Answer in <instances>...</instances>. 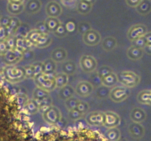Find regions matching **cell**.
Instances as JSON below:
<instances>
[{
  "label": "cell",
  "mask_w": 151,
  "mask_h": 141,
  "mask_svg": "<svg viewBox=\"0 0 151 141\" xmlns=\"http://www.w3.org/2000/svg\"><path fill=\"white\" fill-rule=\"evenodd\" d=\"M32 141H109L101 134L88 129L72 130L53 129L39 134Z\"/></svg>",
  "instance_id": "6da1fadb"
},
{
  "label": "cell",
  "mask_w": 151,
  "mask_h": 141,
  "mask_svg": "<svg viewBox=\"0 0 151 141\" xmlns=\"http://www.w3.org/2000/svg\"><path fill=\"white\" fill-rule=\"evenodd\" d=\"M54 78H55L54 73H50V74L42 73L35 76L34 80L37 87H40L41 89L49 92L53 90L56 87Z\"/></svg>",
  "instance_id": "7a4b0ae2"
},
{
  "label": "cell",
  "mask_w": 151,
  "mask_h": 141,
  "mask_svg": "<svg viewBox=\"0 0 151 141\" xmlns=\"http://www.w3.org/2000/svg\"><path fill=\"white\" fill-rule=\"evenodd\" d=\"M116 76L118 81L127 88L136 86L140 81L139 75L132 71H122L118 73Z\"/></svg>",
  "instance_id": "3957f363"
},
{
  "label": "cell",
  "mask_w": 151,
  "mask_h": 141,
  "mask_svg": "<svg viewBox=\"0 0 151 141\" xmlns=\"http://www.w3.org/2000/svg\"><path fill=\"white\" fill-rule=\"evenodd\" d=\"M5 75L7 79L11 82H19L25 78L24 68L9 67L5 70Z\"/></svg>",
  "instance_id": "277c9868"
},
{
  "label": "cell",
  "mask_w": 151,
  "mask_h": 141,
  "mask_svg": "<svg viewBox=\"0 0 151 141\" xmlns=\"http://www.w3.org/2000/svg\"><path fill=\"white\" fill-rule=\"evenodd\" d=\"M129 89L126 87L118 86L113 88L109 93L110 98L115 102H120L124 100L127 96H129Z\"/></svg>",
  "instance_id": "5b68a950"
},
{
  "label": "cell",
  "mask_w": 151,
  "mask_h": 141,
  "mask_svg": "<svg viewBox=\"0 0 151 141\" xmlns=\"http://www.w3.org/2000/svg\"><path fill=\"white\" fill-rule=\"evenodd\" d=\"M80 66L85 72H92L97 68L96 60L89 55H83L80 58Z\"/></svg>",
  "instance_id": "8992f818"
},
{
  "label": "cell",
  "mask_w": 151,
  "mask_h": 141,
  "mask_svg": "<svg viewBox=\"0 0 151 141\" xmlns=\"http://www.w3.org/2000/svg\"><path fill=\"white\" fill-rule=\"evenodd\" d=\"M146 32H147V28L144 24H134L132 27H131V28L128 30L127 38L131 41H133L137 38L145 35Z\"/></svg>",
  "instance_id": "52a82bcc"
},
{
  "label": "cell",
  "mask_w": 151,
  "mask_h": 141,
  "mask_svg": "<svg viewBox=\"0 0 151 141\" xmlns=\"http://www.w3.org/2000/svg\"><path fill=\"white\" fill-rule=\"evenodd\" d=\"M83 40L88 46H96L101 41V35L97 31L91 29L83 35Z\"/></svg>",
  "instance_id": "ba28073f"
},
{
  "label": "cell",
  "mask_w": 151,
  "mask_h": 141,
  "mask_svg": "<svg viewBox=\"0 0 151 141\" xmlns=\"http://www.w3.org/2000/svg\"><path fill=\"white\" fill-rule=\"evenodd\" d=\"M93 91V85L88 82L82 81L76 85V93L81 96H87Z\"/></svg>",
  "instance_id": "9c48e42d"
},
{
  "label": "cell",
  "mask_w": 151,
  "mask_h": 141,
  "mask_svg": "<svg viewBox=\"0 0 151 141\" xmlns=\"http://www.w3.org/2000/svg\"><path fill=\"white\" fill-rule=\"evenodd\" d=\"M43 117L47 122L50 124L56 123L60 118V114L58 110L54 107H50L43 114Z\"/></svg>",
  "instance_id": "30bf717a"
},
{
  "label": "cell",
  "mask_w": 151,
  "mask_h": 141,
  "mask_svg": "<svg viewBox=\"0 0 151 141\" xmlns=\"http://www.w3.org/2000/svg\"><path fill=\"white\" fill-rule=\"evenodd\" d=\"M46 12L48 16H52V17H58L61 14L62 9L61 6L57 2L52 1L47 3L46 6Z\"/></svg>",
  "instance_id": "8fae6325"
},
{
  "label": "cell",
  "mask_w": 151,
  "mask_h": 141,
  "mask_svg": "<svg viewBox=\"0 0 151 141\" xmlns=\"http://www.w3.org/2000/svg\"><path fill=\"white\" fill-rule=\"evenodd\" d=\"M119 123H120V118L118 117L117 115L113 112H107L105 114L104 124L106 126L113 128L119 125Z\"/></svg>",
  "instance_id": "7c38bea8"
},
{
  "label": "cell",
  "mask_w": 151,
  "mask_h": 141,
  "mask_svg": "<svg viewBox=\"0 0 151 141\" xmlns=\"http://www.w3.org/2000/svg\"><path fill=\"white\" fill-rule=\"evenodd\" d=\"M129 132L131 135L135 139L142 138L145 133L144 128L138 122H133L130 125Z\"/></svg>",
  "instance_id": "4fadbf2b"
},
{
  "label": "cell",
  "mask_w": 151,
  "mask_h": 141,
  "mask_svg": "<svg viewBox=\"0 0 151 141\" xmlns=\"http://www.w3.org/2000/svg\"><path fill=\"white\" fill-rule=\"evenodd\" d=\"M41 6H42V2L40 0H28V2L24 6V9L28 14H32L40 11Z\"/></svg>",
  "instance_id": "5bb4252c"
},
{
  "label": "cell",
  "mask_w": 151,
  "mask_h": 141,
  "mask_svg": "<svg viewBox=\"0 0 151 141\" xmlns=\"http://www.w3.org/2000/svg\"><path fill=\"white\" fill-rule=\"evenodd\" d=\"M146 113L141 108H134L131 112V118L134 122L140 123L146 119Z\"/></svg>",
  "instance_id": "9a60e30c"
},
{
  "label": "cell",
  "mask_w": 151,
  "mask_h": 141,
  "mask_svg": "<svg viewBox=\"0 0 151 141\" xmlns=\"http://www.w3.org/2000/svg\"><path fill=\"white\" fill-rule=\"evenodd\" d=\"M137 12L141 15H146L151 11L150 0H142V2L135 7Z\"/></svg>",
  "instance_id": "2e32d148"
},
{
  "label": "cell",
  "mask_w": 151,
  "mask_h": 141,
  "mask_svg": "<svg viewBox=\"0 0 151 141\" xmlns=\"http://www.w3.org/2000/svg\"><path fill=\"white\" fill-rule=\"evenodd\" d=\"M67 56V52L62 48H57L51 53V59L54 62H62Z\"/></svg>",
  "instance_id": "e0dca14e"
},
{
  "label": "cell",
  "mask_w": 151,
  "mask_h": 141,
  "mask_svg": "<svg viewBox=\"0 0 151 141\" xmlns=\"http://www.w3.org/2000/svg\"><path fill=\"white\" fill-rule=\"evenodd\" d=\"M87 122L91 125H101L104 124L105 120V115L102 113H92L88 115Z\"/></svg>",
  "instance_id": "ac0fdd59"
},
{
  "label": "cell",
  "mask_w": 151,
  "mask_h": 141,
  "mask_svg": "<svg viewBox=\"0 0 151 141\" xmlns=\"http://www.w3.org/2000/svg\"><path fill=\"white\" fill-rule=\"evenodd\" d=\"M143 49L137 48L134 46H131L129 49H127V55L131 60L133 61H137L142 58V56L143 55Z\"/></svg>",
  "instance_id": "d6986e66"
},
{
  "label": "cell",
  "mask_w": 151,
  "mask_h": 141,
  "mask_svg": "<svg viewBox=\"0 0 151 141\" xmlns=\"http://www.w3.org/2000/svg\"><path fill=\"white\" fill-rule=\"evenodd\" d=\"M75 93V90L68 85H65V86L61 87L60 91H59V97L63 100H66L68 99L73 97V94Z\"/></svg>",
  "instance_id": "ffe728a7"
},
{
  "label": "cell",
  "mask_w": 151,
  "mask_h": 141,
  "mask_svg": "<svg viewBox=\"0 0 151 141\" xmlns=\"http://www.w3.org/2000/svg\"><path fill=\"white\" fill-rule=\"evenodd\" d=\"M101 83L103 84V85L107 87L113 86L114 85L116 84V82H118L117 76L115 73L111 72L109 75H106L105 77L101 78Z\"/></svg>",
  "instance_id": "44dd1931"
},
{
  "label": "cell",
  "mask_w": 151,
  "mask_h": 141,
  "mask_svg": "<svg viewBox=\"0 0 151 141\" xmlns=\"http://www.w3.org/2000/svg\"><path fill=\"white\" fill-rule=\"evenodd\" d=\"M56 69V63L52 59H47L42 63V73L50 74L54 73Z\"/></svg>",
  "instance_id": "7402d4cb"
},
{
  "label": "cell",
  "mask_w": 151,
  "mask_h": 141,
  "mask_svg": "<svg viewBox=\"0 0 151 141\" xmlns=\"http://www.w3.org/2000/svg\"><path fill=\"white\" fill-rule=\"evenodd\" d=\"M51 42V38H50L48 34H41L40 37L38 38L37 41L35 42V46L39 48H45L48 46Z\"/></svg>",
  "instance_id": "603a6c76"
},
{
  "label": "cell",
  "mask_w": 151,
  "mask_h": 141,
  "mask_svg": "<svg viewBox=\"0 0 151 141\" xmlns=\"http://www.w3.org/2000/svg\"><path fill=\"white\" fill-rule=\"evenodd\" d=\"M116 40L115 38L113 37H107L102 41V48H103L106 51H111L113 49H115L116 46Z\"/></svg>",
  "instance_id": "cb8c5ba5"
},
{
  "label": "cell",
  "mask_w": 151,
  "mask_h": 141,
  "mask_svg": "<svg viewBox=\"0 0 151 141\" xmlns=\"http://www.w3.org/2000/svg\"><path fill=\"white\" fill-rule=\"evenodd\" d=\"M68 75H67L65 73H58L55 75V84H56L57 88H61L67 85V82L68 81Z\"/></svg>",
  "instance_id": "d4e9b609"
},
{
  "label": "cell",
  "mask_w": 151,
  "mask_h": 141,
  "mask_svg": "<svg viewBox=\"0 0 151 141\" xmlns=\"http://www.w3.org/2000/svg\"><path fill=\"white\" fill-rule=\"evenodd\" d=\"M7 9L11 14H19L22 13L24 9V6L23 3H14L9 2Z\"/></svg>",
  "instance_id": "484cf974"
},
{
  "label": "cell",
  "mask_w": 151,
  "mask_h": 141,
  "mask_svg": "<svg viewBox=\"0 0 151 141\" xmlns=\"http://www.w3.org/2000/svg\"><path fill=\"white\" fill-rule=\"evenodd\" d=\"M138 100L139 103L151 105V90H144L138 95Z\"/></svg>",
  "instance_id": "4316f807"
},
{
  "label": "cell",
  "mask_w": 151,
  "mask_h": 141,
  "mask_svg": "<svg viewBox=\"0 0 151 141\" xmlns=\"http://www.w3.org/2000/svg\"><path fill=\"white\" fill-rule=\"evenodd\" d=\"M76 9L77 11L81 14H87L91 12L92 9V5L85 2L82 0H80L76 4Z\"/></svg>",
  "instance_id": "83f0119b"
},
{
  "label": "cell",
  "mask_w": 151,
  "mask_h": 141,
  "mask_svg": "<svg viewBox=\"0 0 151 141\" xmlns=\"http://www.w3.org/2000/svg\"><path fill=\"white\" fill-rule=\"evenodd\" d=\"M45 24L47 25V28L49 31L54 32L55 29L58 28V26L60 24L58 19H57V17H52V16H49L48 18L45 21Z\"/></svg>",
  "instance_id": "f1b7e54d"
},
{
  "label": "cell",
  "mask_w": 151,
  "mask_h": 141,
  "mask_svg": "<svg viewBox=\"0 0 151 141\" xmlns=\"http://www.w3.org/2000/svg\"><path fill=\"white\" fill-rule=\"evenodd\" d=\"M62 71L67 75H71L76 71V65L73 61H68L62 64Z\"/></svg>",
  "instance_id": "f546056e"
},
{
  "label": "cell",
  "mask_w": 151,
  "mask_h": 141,
  "mask_svg": "<svg viewBox=\"0 0 151 141\" xmlns=\"http://www.w3.org/2000/svg\"><path fill=\"white\" fill-rule=\"evenodd\" d=\"M120 131L117 129L112 128L106 132V138L109 141H116L118 139H120Z\"/></svg>",
  "instance_id": "4dcf8cb0"
},
{
  "label": "cell",
  "mask_w": 151,
  "mask_h": 141,
  "mask_svg": "<svg viewBox=\"0 0 151 141\" xmlns=\"http://www.w3.org/2000/svg\"><path fill=\"white\" fill-rule=\"evenodd\" d=\"M41 34H42V33L40 32V31L36 30V29H33V30L30 31L27 34V36H26L25 38L35 45V42L37 41L38 38L40 37V35H41Z\"/></svg>",
  "instance_id": "1f68e13d"
},
{
  "label": "cell",
  "mask_w": 151,
  "mask_h": 141,
  "mask_svg": "<svg viewBox=\"0 0 151 141\" xmlns=\"http://www.w3.org/2000/svg\"><path fill=\"white\" fill-rule=\"evenodd\" d=\"M67 32H68V30H67L65 25L64 24L61 23L59 24V25L58 26V28H57L56 29H55V31H54V35L59 38L65 37V36L67 35Z\"/></svg>",
  "instance_id": "d6a6232c"
},
{
  "label": "cell",
  "mask_w": 151,
  "mask_h": 141,
  "mask_svg": "<svg viewBox=\"0 0 151 141\" xmlns=\"http://www.w3.org/2000/svg\"><path fill=\"white\" fill-rule=\"evenodd\" d=\"M49 96V92L45 90V89H42L40 87H37L34 89L33 91V98L35 99H40L43 98V97H46V96Z\"/></svg>",
  "instance_id": "836d02e7"
},
{
  "label": "cell",
  "mask_w": 151,
  "mask_h": 141,
  "mask_svg": "<svg viewBox=\"0 0 151 141\" xmlns=\"http://www.w3.org/2000/svg\"><path fill=\"white\" fill-rule=\"evenodd\" d=\"M20 25H21V22L18 19L16 18V17H12V18H10L9 24L7 27H9V30H10L9 32H14L17 30V28L20 27Z\"/></svg>",
  "instance_id": "e575fe53"
},
{
  "label": "cell",
  "mask_w": 151,
  "mask_h": 141,
  "mask_svg": "<svg viewBox=\"0 0 151 141\" xmlns=\"http://www.w3.org/2000/svg\"><path fill=\"white\" fill-rule=\"evenodd\" d=\"M132 46L137 47V48H140V49H143L145 46L146 45V42L145 38L143 36H141V37L137 38L135 39H134L133 41H132Z\"/></svg>",
  "instance_id": "d590c367"
},
{
  "label": "cell",
  "mask_w": 151,
  "mask_h": 141,
  "mask_svg": "<svg viewBox=\"0 0 151 141\" xmlns=\"http://www.w3.org/2000/svg\"><path fill=\"white\" fill-rule=\"evenodd\" d=\"M33 67V78L40 74L42 73V63L41 62H35L32 64Z\"/></svg>",
  "instance_id": "8d00e7d4"
},
{
  "label": "cell",
  "mask_w": 151,
  "mask_h": 141,
  "mask_svg": "<svg viewBox=\"0 0 151 141\" xmlns=\"http://www.w3.org/2000/svg\"><path fill=\"white\" fill-rule=\"evenodd\" d=\"M79 101L77 99L74 98V97H71V98L65 100V104L67 106V108L70 110H73V109H76V106H77Z\"/></svg>",
  "instance_id": "74e56055"
},
{
  "label": "cell",
  "mask_w": 151,
  "mask_h": 141,
  "mask_svg": "<svg viewBox=\"0 0 151 141\" xmlns=\"http://www.w3.org/2000/svg\"><path fill=\"white\" fill-rule=\"evenodd\" d=\"M111 72H113V70L108 66H102L98 70V74H99V76L100 77V78L105 77L106 75H109Z\"/></svg>",
  "instance_id": "f35d334b"
},
{
  "label": "cell",
  "mask_w": 151,
  "mask_h": 141,
  "mask_svg": "<svg viewBox=\"0 0 151 141\" xmlns=\"http://www.w3.org/2000/svg\"><path fill=\"white\" fill-rule=\"evenodd\" d=\"M25 107L27 110L30 113H35L38 110L37 104L34 100H28V102L25 103Z\"/></svg>",
  "instance_id": "ab89813d"
},
{
  "label": "cell",
  "mask_w": 151,
  "mask_h": 141,
  "mask_svg": "<svg viewBox=\"0 0 151 141\" xmlns=\"http://www.w3.org/2000/svg\"><path fill=\"white\" fill-rule=\"evenodd\" d=\"M109 90L108 87L107 86H101L99 87L98 91H97V95L99 96V97H106L109 94Z\"/></svg>",
  "instance_id": "60d3db41"
},
{
  "label": "cell",
  "mask_w": 151,
  "mask_h": 141,
  "mask_svg": "<svg viewBox=\"0 0 151 141\" xmlns=\"http://www.w3.org/2000/svg\"><path fill=\"white\" fill-rule=\"evenodd\" d=\"M35 29L38 31H40L42 34H48V29L47 28V25L45 24V21H42V22H39L36 24Z\"/></svg>",
  "instance_id": "b9f144b4"
},
{
  "label": "cell",
  "mask_w": 151,
  "mask_h": 141,
  "mask_svg": "<svg viewBox=\"0 0 151 141\" xmlns=\"http://www.w3.org/2000/svg\"><path fill=\"white\" fill-rule=\"evenodd\" d=\"M91 29V27L90 25V24L87 23V22H82L79 24V31L83 35Z\"/></svg>",
  "instance_id": "7bdbcfd3"
},
{
  "label": "cell",
  "mask_w": 151,
  "mask_h": 141,
  "mask_svg": "<svg viewBox=\"0 0 151 141\" xmlns=\"http://www.w3.org/2000/svg\"><path fill=\"white\" fill-rule=\"evenodd\" d=\"M76 109L80 111L81 114H83L88 110V104L85 103L83 101H79L77 106H76Z\"/></svg>",
  "instance_id": "ee69618b"
},
{
  "label": "cell",
  "mask_w": 151,
  "mask_h": 141,
  "mask_svg": "<svg viewBox=\"0 0 151 141\" xmlns=\"http://www.w3.org/2000/svg\"><path fill=\"white\" fill-rule=\"evenodd\" d=\"M24 74L27 78H33V67L32 65H27L24 68Z\"/></svg>",
  "instance_id": "f6af8a7d"
},
{
  "label": "cell",
  "mask_w": 151,
  "mask_h": 141,
  "mask_svg": "<svg viewBox=\"0 0 151 141\" xmlns=\"http://www.w3.org/2000/svg\"><path fill=\"white\" fill-rule=\"evenodd\" d=\"M83 114L79 111L77 109H73V110H70V113H69V116L72 119H74V120H76V119H79L80 117H81V115Z\"/></svg>",
  "instance_id": "bcb514c9"
},
{
  "label": "cell",
  "mask_w": 151,
  "mask_h": 141,
  "mask_svg": "<svg viewBox=\"0 0 151 141\" xmlns=\"http://www.w3.org/2000/svg\"><path fill=\"white\" fill-rule=\"evenodd\" d=\"M7 45L9 49H14L16 47V38L11 37L7 40Z\"/></svg>",
  "instance_id": "7dc6e473"
},
{
  "label": "cell",
  "mask_w": 151,
  "mask_h": 141,
  "mask_svg": "<svg viewBox=\"0 0 151 141\" xmlns=\"http://www.w3.org/2000/svg\"><path fill=\"white\" fill-rule=\"evenodd\" d=\"M125 1L128 6L134 7V8L142 2V0H125Z\"/></svg>",
  "instance_id": "c3c4849f"
},
{
  "label": "cell",
  "mask_w": 151,
  "mask_h": 141,
  "mask_svg": "<svg viewBox=\"0 0 151 141\" xmlns=\"http://www.w3.org/2000/svg\"><path fill=\"white\" fill-rule=\"evenodd\" d=\"M22 56L25 59H31L33 56V52L31 49H25L22 53Z\"/></svg>",
  "instance_id": "681fc988"
},
{
  "label": "cell",
  "mask_w": 151,
  "mask_h": 141,
  "mask_svg": "<svg viewBox=\"0 0 151 141\" xmlns=\"http://www.w3.org/2000/svg\"><path fill=\"white\" fill-rule=\"evenodd\" d=\"M9 21H10V18L5 16V17H2V18L0 20V24H1L2 26H8V24H9Z\"/></svg>",
  "instance_id": "f907efd6"
},
{
  "label": "cell",
  "mask_w": 151,
  "mask_h": 141,
  "mask_svg": "<svg viewBox=\"0 0 151 141\" xmlns=\"http://www.w3.org/2000/svg\"><path fill=\"white\" fill-rule=\"evenodd\" d=\"M6 52V45L4 42H0V53L4 54Z\"/></svg>",
  "instance_id": "816d5d0a"
},
{
  "label": "cell",
  "mask_w": 151,
  "mask_h": 141,
  "mask_svg": "<svg viewBox=\"0 0 151 141\" xmlns=\"http://www.w3.org/2000/svg\"><path fill=\"white\" fill-rule=\"evenodd\" d=\"M146 44H151V32H146L144 35Z\"/></svg>",
  "instance_id": "f5cc1de1"
},
{
  "label": "cell",
  "mask_w": 151,
  "mask_h": 141,
  "mask_svg": "<svg viewBox=\"0 0 151 141\" xmlns=\"http://www.w3.org/2000/svg\"><path fill=\"white\" fill-rule=\"evenodd\" d=\"M143 51H145L146 53L151 55V44H146L143 48Z\"/></svg>",
  "instance_id": "db71d44e"
},
{
  "label": "cell",
  "mask_w": 151,
  "mask_h": 141,
  "mask_svg": "<svg viewBox=\"0 0 151 141\" xmlns=\"http://www.w3.org/2000/svg\"><path fill=\"white\" fill-rule=\"evenodd\" d=\"M74 1H76V0H61V2H63V4L68 5V6H69V3H72Z\"/></svg>",
  "instance_id": "11a10c76"
},
{
  "label": "cell",
  "mask_w": 151,
  "mask_h": 141,
  "mask_svg": "<svg viewBox=\"0 0 151 141\" xmlns=\"http://www.w3.org/2000/svg\"><path fill=\"white\" fill-rule=\"evenodd\" d=\"M10 2H14V3H23L24 0H9Z\"/></svg>",
  "instance_id": "9f6ffc18"
},
{
  "label": "cell",
  "mask_w": 151,
  "mask_h": 141,
  "mask_svg": "<svg viewBox=\"0 0 151 141\" xmlns=\"http://www.w3.org/2000/svg\"><path fill=\"white\" fill-rule=\"evenodd\" d=\"M82 1H83V2H87V3H89V4L91 5L94 4V2H95V0H82Z\"/></svg>",
  "instance_id": "6f0895ef"
},
{
  "label": "cell",
  "mask_w": 151,
  "mask_h": 141,
  "mask_svg": "<svg viewBox=\"0 0 151 141\" xmlns=\"http://www.w3.org/2000/svg\"><path fill=\"white\" fill-rule=\"evenodd\" d=\"M116 141H127V140H124V139H118Z\"/></svg>",
  "instance_id": "680465c9"
}]
</instances>
